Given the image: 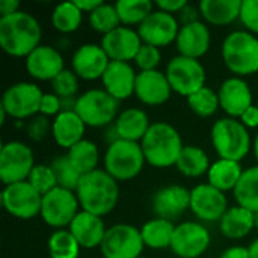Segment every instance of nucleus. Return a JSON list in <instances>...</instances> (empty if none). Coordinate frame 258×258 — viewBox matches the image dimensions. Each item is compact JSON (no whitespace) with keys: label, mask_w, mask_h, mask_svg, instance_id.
Masks as SVG:
<instances>
[{"label":"nucleus","mask_w":258,"mask_h":258,"mask_svg":"<svg viewBox=\"0 0 258 258\" xmlns=\"http://www.w3.org/2000/svg\"><path fill=\"white\" fill-rule=\"evenodd\" d=\"M175 44L181 56L200 59L210 48V30L203 21L181 26Z\"/></svg>","instance_id":"25"},{"label":"nucleus","mask_w":258,"mask_h":258,"mask_svg":"<svg viewBox=\"0 0 258 258\" xmlns=\"http://www.w3.org/2000/svg\"><path fill=\"white\" fill-rule=\"evenodd\" d=\"M48 130H50L48 119L44 115H36L30 118L27 124V135L32 141H42L47 136Z\"/></svg>","instance_id":"45"},{"label":"nucleus","mask_w":258,"mask_h":258,"mask_svg":"<svg viewBox=\"0 0 258 258\" xmlns=\"http://www.w3.org/2000/svg\"><path fill=\"white\" fill-rule=\"evenodd\" d=\"M160 59H162V54L157 47L150 45V44H142V47L139 48L135 57V62L141 68V71H153V70H157Z\"/></svg>","instance_id":"43"},{"label":"nucleus","mask_w":258,"mask_h":258,"mask_svg":"<svg viewBox=\"0 0 258 258\" xmlns=\"http://www.w3.org/2000/svg\"><path fill=\"white\" fill-rule=\"evenodd\" d=\"M166 77L174 92L190 97L197 91L206 86V70L198 59L175 56L166 67Z\"/></svg>","instance_id":"8"},{"label":"nucleus","mask_w":258,"mask_h":258,"mask_svg":"<svg viewBox=\"0 0 258 258\" xmlns=\"http://www.w3.org/2000/svg\"><path fill=\"white\" fill-rule=\"evenodd\" d=\"M234 198L237 206L251 212L258 210V165L243 169V174L234 187Z\"/></svg>","instance_id":"33"},{"label":"nucleus","mask_w":258,"mask_h":258,"mask_svg":"<svg viewBox=\"0 0 258 258\" xmlns=\"http://www.w3.org/2000/svg\"><path fill=\"white\" fill-rule=\"evenodd\" d=\"M26 70L36 80L53 82L65 70L63 57L54 47L39 45L26 57Z\"/></svg>","instance_id":"22"},{"label":"nucleus","mask_w":258,"mask_h":258,"mask_svg":"<svg viewBox=\"0 0 258 258\" xmlns=\"http://www.w3.org/2000/svg\"><path fill=\"white\" fill-rule=\"evenodd\" d=\"M68 230L74 236V239L79 242L80 248H85V249L101 246L103 239L107 231L100 216L88 213L85 210L77 213V216L74 218Z\"/></svg>","instance_id":"24"},{"label":"nucleus","mask_w":258,"mask_h":258,"mask_svg":"<svg viewBox=\"0 0 258 258\" xmlns=\"http://www.w3.org/2000/svg\"><path fill=\"white\" fill-rule=\"evenodd\" d=\"M187 209H190V190L183 186H165L153 197V212L157 218L174 222Z\"/></svg>","instance_id":"18"},{"label":"nucleus","mask_w":258,"mask_h":258,"mask_svg":"<svg viewBox=\"0 0 258 258\" xmlns=\"http://www.w3.org/2000/svg\"><path fill=\"white\" fill-rule=\"evenodd\" d=\"M138 73L128 62L110 60L106 73L101 77L103 89L109 92L118 101L125 100L135 94Z\"/></svg>","instance_id":"23"},{"label":"nucleus","mask_w":258,"mask_h":258,"mask_svg":"<svg viewBox=\"0 0 258 258\" xmlns=\"http://www.w3.org/2000/svg\"><path fill=\"white\" fill-rule=\"evenodd\" d=\"M27 181L42 197L57 187L56 175H54L51 166H48V165H35V168L32 169V172H30V175L27 178Z\"/></svg>","instance_id":"41"},{"label":"nucleus","mask_w":258,"mask_h":258,"mask_svg":"<svg viewBox=\"0 0 258 258\" xmlns=\"http://www.w3.org/2000/svg\"><path fill=\"white\" fill-rule=\"evenodd\" d=\"M50 258H79L80 245L70 230L54 231L47 242Z\"/></svg>","instance_id":"37"},{"label":"nucleus","mask_w":258,"mask_h":258,"mask_svg":"<svg viewBox=\"0 0 258 258\" xmlns=\"http://www.w3.org/2000/svg\"><path fill=\"white\" fill-rule=\"evenodd\" d=\"M210 166L212 165H210L207 153L203 148L195 147V145H184L175 165L178 172L192 178L209 174Z\"/></svg>","instance_id":"32"},{"label":"nucleus","mask_w":258,"mask_h":258,"mask_svg":"<svg viewBox=\"0 0 258 258\" xmlns=\"http://www.w3.org/2000/svg\"><path fill=\"white\" fill-rule=\"evenodd\" d=\"M51 169L56 175V181H57V187L67 189V190H77V186L82 180V174L74 168V165L71 163V160L68 159L67 154L63 156H57L53 162H51Z\"/></svg>","instance_id":"39"},{"label":"nucleus","mask_w":258,"mask_h":258,"mask_svg":"<svg viewBox=\"0 0 258 258\" xmlns=\"http://www.w3.org/2000/svg\"><path fill=\"white\" fill-rule=\"evenodd\" d=\"M42 97V91L35 83L18 82L5 91L0 109L15 119L33 118L41 109Z\"/></svg>","instance_id":"10"},{"label":"nucleus","mask_w":258,"mask_h":258,"mask_svg":"<svg viewBox=\"0 0 258 258\" xmlns=\"http://www.w3.org/2000/svg\"><path fill=\"white\" fill-rule=\"evenodd\" d=\"M74 3L82 12L91 14L92 11H95L103 3V0H74Z\"/></svg>","instance_id":"52"},{"label":"nucleus","mask_w":258,"mask_h":258,"mask_svg":"<svg viewBox=\"0 0 258 258\" xmlns=\"http://www.w3.org/2000/svg\"><path fill=\"white\" fill-rule=\"evenodd\" d=\"M221 109L230 116L239 119L252 106V92L242 77H230L219 88Z\"/></svg>","instance_id":"21"},{"label":"nucleus","mask_w":258,"mask_h":258,"mask_svg":"<svg viewBox=\"0 0 258 258\" xmlns=\"http://www.w3.org/2000/svg\"><path fill=\"white\" fill-rule=\"evenodd\" d=\"M150 119L145 110L130 107L122 110L113 122V128L119 139L141 142L150 128Z\"/></svg>","instance_id":"27"},{"label":"nucleus","mask_w":258,"mask_h":258,"mask_svg":"<svg viewBox=\"0 0 258 258\" xmlns=\"http://www.w3.org/2000/svg\"><path fill=\"white\" fill-rule=\"evenodd\" d=\"M145 162L141 142L118 139L109 144L104 154V171L116 181H128L141 174Z\"/></svg>","instance_id":"6"},{"label":"nucleus","mask_w":258,"mask_h":258,"mask_svg":"<svg viewBox=\"0 0 258 258\" xmlns=\"http://www.w3.org/2000/svg\"><path fill=\"white\" fill-rule=\"evenodd\" d=\"M79 206L76 192L56 187L42 197L39 215L47 225L62 230L63 227L71 225L79 213Z\"/></svg>","instance_id":"12"},{"label":"nucleus","mask_w":258,"mask_h":258,"mask_svg":"<svg viewBox=\"0 0 258 258\" xmlns=\"http://www.w3.org/2000/svg\"><path fill=\"white\" fill-rule=\"evenodd\" d=\"M144 246L139 228L130 224H116L107 228L100 249L104 258H139Z\"/></svg>","instance_id":"11"},{"label":"nucleus","mask_w":258,"mask_h":258,"mask_svg":"<svg viewBox=\"0 0 258 258\" xmlns=\"http://www.w3.org/2000/svg\"><path fill=\"white\" fill-rule=\"evenodd\" d=\"M174 230H175L174 222L162 218H154L142 225L141 236L145 246L151 249H165V248H171Z\"/></svg>","instance_id":"31"},{"label":"nucleus","mask_w":258,"mask_h":258,"mask_svg":"<svg viewBox=\"0 0 258 258\" xmlns=\"http://www.w3.org/2000/svg\"><path fill=\"white\" fill-rule=\"evenodd\" d=\"M122 26H141L147 17L153 12V3L150 0H119L115 3Z\"/></svg>","instance_id":"35"},{"label":"nucleus","mask_w":258,"mask_h":258,"mask_svg":"<svg viewBox=\"0 0 258 258\" xmlns=\"http://www.w3.org/2000/svg\"><path fill=\"white\" fill-rule=\"evenodd\" d=\"M201 17L213 26H227L240 18L242 0H201Z\"/></svg>","instance_id":"28"},{"label":"nucleus","mask_w":258,"mask_h":258,"mask_svg":"<svg viewBox=\"0 0 258 258\" xmlns=\"http://www.w3.org/2000/svg\"><path fill=\"white\" fill-rule=\"evenodd\" d=\"M219 258H251L249 257V249L243 246H231L225 249Z\"/></svg>","instance_id":"50"},{"label":"nucleus","mask_w":258,"mask_h":258,"mask_svg":"<svg viewBox=\"0 0 258 258\" xmlns=\"http://www.w3.org/2000/svg\"><path fill=\"white\" fill-rule=\"evenodd\" d=\"M187 104L190 110L201 118H209L215 115L221 107L219 95L209 86H204L190 97H187Z\"/></svg>","instance_id":"38"},{"label":"nucleus","mask_w":258,"mask_h":258,"mask_svg":"<svg viewBox=\"0 0 258 258\" xmlns=\"http://www.w3.org/2000/svg\"><path fill=\"white\" fill-rule=\"evenodd\" d=\"M83 12L76 6L74 2L59 3L51 14V23L56 30L62 33H71L77 30L82 24Z\"/></svg>","instance_id":"36"},{"label":"nucleus","mask_w":258,"mask_h":258,"mask_svg":"<svg viewBox=\"0 0 258 258\" xmlns=\"http://www.w3.org/2000/svg\"><path fill=\"white\" fill-rule=\"evenodd\" d=\"M239 121L246 127V128H257L258 127V106L252 104L240 118Z\"/></svg>","instance_id":"49"},{"label":"nucleus","mask_w":258,"mask_h":258,"mask_svg":"<svg viewBox=\"0 0 258 258\" xmlns=\"http://www.w3.org/2000/svg\"><path fill=\"white\" fill-rule=\"evenodd\" d=\"M73 71L85 80L101 79L106 73L110 59L98 44H83L73 54Z\"/></svg>","instance_id":"19"},{"label":"nucleus","mask_w":258,"mask_h":258,"mask_svg":"<svg viewBox=\"0 0 258 258\" xmlns=\"http://www.w3.org/2000/svg\"><path fill=\"white\" fill-rule=\"evenodd\" d=\"M53 94L59 98H76L79 91V77L71 70H63L53 82H51Z\"/></svg>","instance_id":"42"},{"label":"nucleus","mask_w":258,"mask_h":258,"mask_svg":"<svg viewBox=\"0 0 258 258\" xmlns=\"http://www.w3.org/2000/svg\"><path fill=\"white\" fill-rule=\"evenodd\" d=\"M67 156H68V159L71 160V163L74 165V168H76L82 175L89 174V172L98 169V168H97V165H98V157H100L98 148H97V145H95L92 141H89V139H83V141H80L79 144H76L73 148L68 150Z\"/></svg>","instance_id":"34"},{"label":"nucleus","mask_w":258,"mask_h":258,"mask_svg":"<svg viewBox=\"0 0 258 258\" xmlns=\"http://www.w3.org/2000/svg\"><path fill=\"white\" fill-rule=\"evenodd\" d=\"M254 227V212L240 206L230 207L219 221L221 233L233 240L246 237Z\"/></svg>","instance_id":"29"},{"label":"nucleus","mask_w":258,"mask_h":258,"mask_svg":"<svg viewBox=\"0 0 258 258\" xmlns=\"http://www.w3.org/2000/svg\"><path fill=\"white\" fill-rule=\"evenodd\" d=\"M200 17H201L200 8L190 6V5L187 3V5L181 9V12L178 14V21L181 23V26H187V24H192V23L201 21V20H200Z\"/></svg>","instance_id":"47"},{"label":"nucleus","mask_w":258,"mask_h":258,"mask_svg":"<svg viewBox=\"0 0 258 258\" xmlns=\"http://www.w3.org/2000/svg\"><path fill=\"white\" fill-rule=\"evenodd\" d=\"M180 24L178 20L168 12L160 9L153 11L147 20L138 27V33L144 44H150L154 47H165L174 42L178 36Z\"/></svg>","instance_id":"16"},{"label":"nucleus","mask_w":258,"mask_h":258,"mask_svg":"<svg viewBox=\"0 0 258 258\" xmlns=\"http://www.w3.org/2000/svg\"><path fill=\"white\" fill-rule=\"evenodd\" d=\"M89 24L94 30L106 35L112 30H115L116 27L122 26L116 6L115 5H109V3H101L95 11H92L89 14Z\"/></svg>","instance_id":"40"},{"label":"nucleus","mask_w":258,"mask_h":258,"mask_svg":"<svg viewBox=\"0 0 258 258\" xmlns=\"http://www.w3.org/2000/svg\"><path fill=\"white\" fill-rule=\"evenodd\" d=\"M119 101L104 89H89L77 97L74 112L80 116L85 125L106 127L118 118Z\"/></svg>","instance_id":"7"},{"label":"nucleus","mask_w":258,"mask_h":258,"mask_svg":"<svg viewBox=\"0 0 258 258\" xmlns=\"http://www.w3.org/2000/svg\"><path fill=\"white\" fill-rule=\"evenodd\" d=\"M142 44L144 42L138 30L127 26H119L115 30L103 35L100 45L103 47L110 60L130 62L135 60Z\"/></svg>","instance_id":"17"},{"label":"nucleus","mask_w":258,"mask_h":258,"mask_svg":"<svg viewBox=\"0 0 258 258\" xmlns=\"http://www.w3.org/2000/svg\"><path fill=\"white\" fill-rule=\"evenodd\" d=\"M210 242L212 236L203 224L187 221L175 225L171 249L180 258H198L209 249Z\"/></svg>","instance_id":"14"},{"label":"nucleus","mask_w":258,"mask_h":258,"mask_svg":"<svg viewBox=\"0 0 258 258\" xmlns=\"http://www.w3.org/2000/svg\"><path fill=\"white\" fill-rule=\"evenodd\" d=\"M85 127V122L74 110L60 112L57 116H54V121L51 124V135L59 147L70 150L76 144L83 141Z\"/></svg>","instance_id":"26"},{"label":"nucleus","mask_w":258,"mask_h":258,"mask_svg":"<svg viewBox=\"0 0 258 258\" xmlns=\"http://www.w3.org/2000/svg\"><path fill=\"white\" fill-rule=\"evenodd\" d=\"M156 5H157V9L174 15V14L181 12V9L187 5V0H159Z\"/></svg>","instance_id":"48"},{"label":"nucleus","mask_w":258,"mask_h":258,"mask_svg":"<svg viewBox=\"0 0 258 258\" xmlns=\"http://www.w3.org/2000/svg\"><path fill=\"white\" fill-rule=\"evenodd\" d=\"M190 210L203 222H219L228 210V201L224 192L204 183L190 190Z\"/></svg>","instance_id":"15"},{"label":"nucleus","mask_w":258,"mask_h":258,"mask_svg":"<svg viewBox=\"0 0 258 258\" xmlns=\"http://www.w3.org/2000/svg\"><path fill=\"white\" fill-rule=\"evenodd\" d=\"M257 106H258V103H257Z\"/></svg>","instance_id":"57"},{"label":"nucleus","mask_w":258,"mask_h":258,"mask_svg":"<svg viewBox=\"0 0 258 258\" xmlns=\"http://www.w3.org/2000/svg\"><path fill=\"white\" fill-rule=\"evenodd\" d=\"M20 11V2L18 0H2L0 2V15L8 17Z\"/></svg>","instance_id":"51"},{"label":"nucleus","mask_w":258,"mask_h":258,"mask_svg":"<svg viewBox=\"0 0 258 258\" xmlns=\"http://www.w3.org/2000/svg\"><path fill=\"white\" fill-rule=\"evenodd\" d=\"M212 144L219 159L240 162L251 151L248 128L236 118L218 119L212 127Z\"/></svg>","instance_id":"5"},{"label":"nucleus","mask_w":258,"mask_h":258,"mask_svg":"<svg viewBox=\"0 0 258 258\" xmlns=\"http://www.w3.org/2000/svg\"><path fill=\"white\" fill-rule=\"evenodd\" d=\"M242 174L243 169L240 166V162L219 159L215 163H212L207 178H209V184H212L213 187L219 189L221 192H228V190H234Z\"/></svg>","instance_id":"30"},{"label":"nucleus","mask_w":258,"mask_h":258,"mask_svg":"<svg viewBox=\"0 0 258 258\" xmlns=\"http://www.w3.org/2000/svg\"><path fill=\"white\" fill-rule=\"evenodd\" d=\"M35 168L32 150L20 141L6 142L0 150V178L5 186L27 181Z\"/></svg>","instance_id":"9"},{"label":"nucleus","mask_w":258,"mask_h":258,"mask_svg":"<svg viewBox=\"0 0 258 258\" xmlns=\"http://www.w3.org/2000/svg\"><path fill=\"white\" fill-rule=\"evenodd\" d=\"M254 154H255V159H257L258 162V133L257 136H255V139H254Z\"/></svg>","instance_id":"54"},{"label":"nucleus","mask_w":258,"mask_h":258,"mask_svg":"<svg viewBox=\"0 0 258 258\" xmlns=\"http://www.w3.org/2000/svg\"><path fill=\"white\" fill-rule=\"evenodd\" d=\"M42 195L38 194L29 181L5 186L2 192L3 209L17 219H32L41 213Z\"/></svg>","instance_id":"13"},{"label":"nucleus","mask_w":258,"mask_h":258,"mask_svg":"<svg viewBox=\"0 0 258 258\" xmlns=\"http://www.w3.org/2000/svg\"><path fill=\"white\" fill-rule=\"evenodd\" d=\"M249 257L251 258H258V239L254 240L251 245H249Z\"/></svg>","instance_id":"53"},{"label":"nucleus","mask_w":258,"mask_h":258,"mask_svg":"<svg viewBox=\"0 0 258 258\" xmlns=\"http://www.w3.org/2000/svg\"><path fill=\"white\" fill-rule=\"evenodd\" d=\"M239 20L251 33H258V0H243L242 2Z\"/></svg>","instance_id":"44"},{"label":"nucleus","mask_w":258,"mask_h":258,"mask_svg":"<svg viewBox=\"0 0 258 258\" xmlns=\"http://www.w3.org/2000/svg\"><path fill=\"white\" fill-rule=\"evenodd\" d=\"M62 112V101L56 94H44L39 113L44 116H57Z\"/></svg>","instance_id":"46"},{"label":"nucleus","mask_w":258,"mask_h":258,"mask_svg":"<svg viewBox=\"0 0 258 258\" xmlns=\"http://www.w3.org/2000/svg\"><path fill=\"white\" fill-rule=\"evenodd\" d=\"M222 59L236 77L255 74L258 73V38L246 30L231 32L222 42Z\"/></svg>","instance_id":"4"},{"label":"nucleus","mask_w":258,"mask_h":258,"mask_svg":"<svg viewBox=\"0 0 258 258\" xmlns=\"http://www.w3.org/2000/svg\"><path fill=\"white\" fill-rule=\"evenodd\" d=\"M139 258H145V257H142V255H141V257H139Z\"/></svg>","instance_id":"56"},{"label":"nucleus","mask_w":258,"mask_h":258,"mask_svg":"<svg viewBox=\"0 0 258 258\" xmlns=\"http://www.w3.org/2000/svg\"><path fill=\"white\" fill-rule=\"evenodd\" d=\"M254 225H255V228L258 230V210L254 212Z\"/></svg>","instance_id":"55"},{"label":"nucleus","mask_w":258,"mask_h":258,"mask_svg":"<svg viewBox=\"0 0 258 258\" xmlns=\"http://www.w3.org/2000/svg\"><path fill=\"white\" fill-rule=\"evenodd\" d=\"M172 88L166 77V73L159 70L141 71L136 77L135 95L147 106H160L171 98Z\"/></svg>","instance_id":"20"},{"label":"nucleus","mask_w":258,"mask_h":258,"mask_svg":"<svg viewBox=\"0 0 258 258\" xmlns=\"http://www.w3.org/2000/svg\"><path fill=\"white\" fill-rule=\"evenodd\" d=\"M141 147L145 160L154 168L175 166L184 148L177 128L163 121L150 125L147 135L141 141Z\"/></svg>","instance_id":"3"},{"label":"nucleus","mask_w":258,"mask_h":258,"mask_svg":"<svg viewBox=\"0 0 258 258\" xmlns=\"http://www.w3.org/2000/svg\"><path fill=\"white\" fill-rule=\"evenodd\" d=\"M41 24L29 12L0 17V47L14 57H27L41 44Z\"/></svg>","instance_id":"1"},{"label":"nucleus","mask_w":258,"mask_h":258,"mask_svg":"<svg viewBox=\"0 0 258 258\" xmlns=\"http://www.w3.org/2000/svg\"><path fill=\"white\" fill-rule=\"evenodd\" d=\"M80 207L100 218L109 215L119 200L118 181L104 169L85 174L76 190Z\"/></svg>","instance_id":"2"}]
</instances>
